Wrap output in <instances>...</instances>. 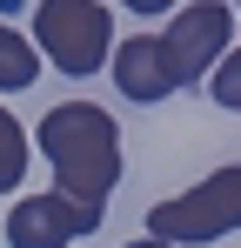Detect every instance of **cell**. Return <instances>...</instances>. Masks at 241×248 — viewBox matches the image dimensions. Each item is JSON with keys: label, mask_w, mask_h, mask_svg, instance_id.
Wrapping results in <instances>:
<instances>
[{"label": "cell", "mask_w": 241, "mask_h": 248, "mask_svg": "<svg viewBox=\"0 0 241 248\" xmlns=\"http://www.w3.org/2000/svg\"><path fill=\"white\" fill-rule=\"evenodd\" d=\"M120 7H127V14H167L174 0H120Z\"/></svg>", "instance_id": "obj_10"}, {"label": "cell", "mask_w": 241, "mask_h": 248, "mask_svg": "<svg viewBox=\"0 0 241 248\" xmlns=\"http://www.w3.org/2000/svg\"><path fill=\"white\" fill-rule=\"evenodd\" d=\"M107 74H114V87L127 94V101H167L174 94V67H167V47H161V34H127V41L107 54Z\"/></svg>", "instance_id": "obj_6"}, {"label": "cell", "mask_w": 241, "mask_h": 248, "mask_svg": "<svg viewBox=\"0 0 241 248\" xmlns=\"http://www.w3.org/2000/svg\"><path fill=\"white\" fill-rule=\"evenodd\" d=\"M27 155H34L27 127H20L14 114H7V108H0V195H14V188L27 181Z\"/></svg>", "instance_id": "obj_8"}, {"label": "cell", "mask_w": 241, "mask_h": 248, "mask_svg": "<svg viewBox=\"0 0 241 248\" xmlns=\"http://www.w3.org/2000/svg\"><path fill=\"white\" fill-rule=\"evenodd\" d=\"M228 41H235V7H221V0H195V7H181V14L167 20V34H161L167 67H174L181 87H201V81H208V67L228 54Z\"/></svg>", "instance_id": "obj_4"}, {"label": "cell", "mask_w": 241, "mask_h": 248, "mask_svg": "<svg viewBox=\"0 0 241 248\" xmlns=\"http://www.w3.org/2000/svg\"><path fill=\"white\" fill-rule=\"evenodd\" d=\"M34 47L60 74H101L114 54V20L101 0H40L34 7Z\"/></svg>", "instance_id": "obj_3"}, {"label": "cell", "mask_w": 241, "mask_h": 248, "mask_svg": "<svg viewBox=\"0 0 241 248\" xmlns=\"http://www.w3.org/2000/svg\"><path fill=\"white\" fill-rule=\"evenodd\" d=\"M235 20H241V0H235Z\"/></svg>", "instance_id": "obj_12"}, {"label": "cell", "mask_w": 241, "mask_h": 248, "mask_svg": "<svg viewBox=\"0 0 241 248\" xmlns=\"http://www.w3.org/2000/svg\"><path fill=\"white\" fill-rule=\"evenodd\" d=\"M94 228H101V208H80L74 195L47 188V195L14 202V215H7V248H67V242H80V235H94Z\"/></svg>", "instance_id": "obj_5"}, {"label": "cell", "mask_w": 241, "mask_h": 248, "mask_svg": "<svg viewBox=\"0 0 241 248\" xmlns=\"http://www.w3.org/2000/svg\"><path fill=\"white\" fill-rule=\"evenodd\" d=\"M127 248H174V242H161V235H148V242H127Z\"/></svg>", "instance_id": "obj_11"}, {"label": "cell", "mask_w": 241, "mask_h": 248, "mask_svg": "<svg viewBox=\"0 0 241 248\" xmlns=\"http://www.w3.org/2000/svg\"><path fill=\"white\" fill-rule=\"evenodd\" d=\"M40 155L54 168V188L60 195H74L80 208H107L120 181V127L107 108H94V101H60V108H47L40 114Z\"/></svg>", "instance_id": "obj_1"}, {"label": "cell", "mask_w": 241, "mask_h": 248, "mask_svg": "<svg viewBox=\"0 0 241 248\" xmlns=\"http://www.w3.org/2000/svg\"><path fill=\"white\" fill-rule=\"evenodd\" d=\"M201 87H208V101H214V108L241 114V47H228V54L208 67V81H201Z\"/></svg>", "instance_id": "obj_9"}, {"label": "cell", "mask_w": 241, "mask_h": 248, "mask_svg": "<svg viewBox=\"0 0 241 248\" xmlns=\"http://www.w3.org/2000/svg\"><path fill=\"white\" fill-rule=\"evenodd\" d=\"M40 81V47L14 27H0V94H20Z\"/></svg>", "instance_id": "obj_7"}, {"label": "cell", "mask_w": 241, "mask_h": 248, "mask_svg": "<svg viewBox=\"0 0 241 248\" xmlns=\"http://www.w3.org/2000/svg\"><path fill=\"white\" fill-rule=\"evenodd\" d=\"M235 228H241V161L214 168V174L195 181L188 195L148 208V235H161V242H174V248L221 242V235H235Z\"/></svg>", "instance_id": "obj_2"}]
</instances>
